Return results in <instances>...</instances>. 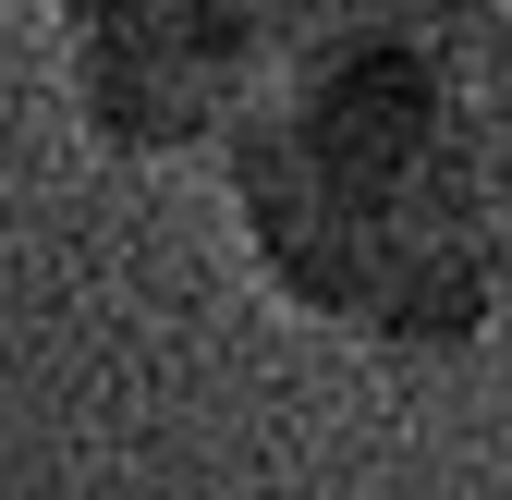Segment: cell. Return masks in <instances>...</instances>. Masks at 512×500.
Here are the masks:
<instances>
[{
    "instance_id": "1",
    "label": "cell",
    "mask_w": 512,
    "mask_h": 500,
    "mask_svg": "<svg viewBox=\"0 0 512 500\" xmlns=\"http://www.w3.org/2000/svg\"><path fill=\"white\" fill-rule=\"evenodd\" d=\"M256 281L366 354H464L512 305V110L464 49L293 37L220 135Z\"/></svg>"
},
{
    "instance_id": "2",
    "label": "cell",
    "mask_w": 512,
    "mask_h": 500,
    "mask_svg": "<svg viewBox=\"0 0 512 500\" xmlns=\"http://www.w3.org/2000/svg\"><path fill=\"white\" fill-rule=\"evenodd\" d=\"M269 0H86L61 13V110L110 159H196L269 74Z\"/></svg>"
},
{
    "instance_id": "3",
    "label": "cell",
    "mask_w": 512,
    "mask_h": 500,
    "mask_svg": "<svg viewBox=\"0 0 512 500\" xmlns=\"http://www.w3.org/2000/svg\"><path fill=\"white\" fill-rule=\"evenodd\" d=\"M500 0H269V37H403V49H476Z\"/></svg>"
},
{
    "instance_id": "4",
    "label": "cell",
    "mask_w": 512,
    "mask_h": 500,
    "mask_svg": "<svg viewBox=\"0 0 512 500\" xmlns=\"http://www.w3.org/2000/svg\"><path fill=\"white\" fill-rule=\"evenodd\" d=\"M464 74H476V86H488V98L512 110V0H500V13L476 25V49H464Z\"/></svg>"
},
{
    "instance_id": "5",
    "label": "cell",
    "mask_w": 512,
    "mask_h": 500,
    "mask_svg": "<svg viewBox=\"0 0 512 500\" xmlns=\"http://www.w3.org/2000/svg\"><path fill=\"white\" fill-rule=\"evenodd\" d=\"M49 13H86V0H49Z\"/></svg>"
}]
</instances>
